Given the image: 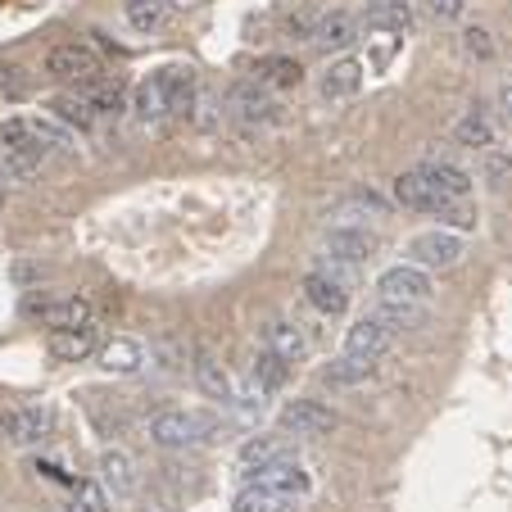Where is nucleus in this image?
Segmentation results:
<instances>
[{
	"label": "nucleus",
	"instance_id": "obj_8",
	"mask_svg": "<svg viewBox=\"0 0 512 512\" xmlns=\"http://www.w3.org/2000/svg\"><path fill=\"white\" fill-rule=\"evenodd\" d=\"M46 73L59 82H87L91 73H100V55L82 41H59L46 50Z\"/></svg>",
	"mask_w": 512,
	"mask_h": 512
},
{
	"label": "nucleus",
	"instance_id": "obj_34",
	"mask_svg": "<svg viewBox=\"0 0 512 512\" xmlns=\"http://www.w3.org/2000/svg\"><path fill=\"white\" fill-rule=\"evenodd\" d=\"M286 377H290V363H281L277 354H272V349H259V358H254V372H250V381L259 390H281L286 386Z\"/></svg>",
	"mask_w": 512,
	"mask_h": 512
},
{
	"label": "nucleus",
	"instance_id": "obj_18",
	"mask_svg": "<svg viewBox=\"0 0 512 512\" xmlns=\"http://www.w3.org/2000/svg\"><path fill=\"white\" fill-rule=\"evenodd\" d=\"M417 173L445 195V200H467V195H472V173L449 164V159H426V164H417Z\"/></svg>",
	"mask_w": 512,
	"mask_h": 512
},
{
	"label": "nucleus",
	"instance_id": "obj_33",
	"mask_svg": "<svg viewBox=\"0 0 512 512\" xmlns=\"http://www.w3.org/2000/svg\"><path fill=\"white\" fill-rule=\"evenodd\" d=\"M481 182L490 186V191L512 186V150H499V145L481 150Z\"/></svg>",
	"mask_w": 512,
	"mask_h": 512
},
{
	"label": "nucleus",
	"instance_id": "obj_6",
	"mask_svg": "<svg viewBox=\"0 0 512 512\" xmlns=\"http://www.w3.org/2000/svg\"><path fill=\"white\" fill-rule=\"evenodd\" d=\"M395 336H399L395 322H390L381 309H372V313H363V318H358L354 327L345 331V354H354V358H372V363H377V358L386 354L390 345H395Z\"/></svg>",
	"mask_w": 512,
	"mask_h": 512
},
{
	"label": "nucleus",
	"instance_id": "obj_29",
	"mask_svg": "<svg viewBox=\"0 0 512 512\" xmlns=\"http://www.w3.org/2000/svg\"><path fill=\"white\" fill-rule=\"evenodd\" d=\"M41 159L46 155H37V150H23V145L0 141V177H5V182H28V177H37Z\"/></svg>",
	"mask_w": 512,
	"mask_h": 512
},
{
	"label": "nucleus",
	"instance_id": "obj_31",
	"mask_svg": "<svg viewBox=\"0 0 512 512\" xmlns=\"http://www.w3.org/2000/svg\"><path fill=\"white\" fill-rule=\"evenodd\" d=\"M259 82L263 87H277V91H286V87H300L304 82V68L295 64L290 55H268V59H259Z\"/></svg>",
	"mask_w": 512,
	"mask_h": 512
},
{
	"label": "nucleus",
	"instance_id": "obj_9",
	"mask_svg": "<svg viewBox=\"0 0 512 512\" xmlns=\"http://www.w3.org/2000/svg\"><path fill=\"white\" fill-rule=\"evenodd\" d=\"M245 485H259V490L281 494V499H304V494L313 490L309 472L295 463V454L281 458V463H272V467H259V472H250V476H245Z\"/></svg>",
	"mask_w": 512,
	"mask_h": 512
},
{
	"label": "nucleus",
	"instance_id": "obj_45",
	"mask_svg": "<svg viewBox=\"0 0 512 512\" xmlns=\"http://www.w3.org/2000/svg\"><path fill=\"white\" fill-rule=\"evenodd\" d=\"M0 200H5V177H0Z\"/></svg>",
	"mask_w": 512,
	"mask_h": 512
},
{
	"label": "nucleus",
	"instance_id": "obj_28",
	"mask_svg": "<svg viewBox=\"0 0 512 512\" xmlns=\"http://www.w3.org/2000/svg\"><path fill=\"white\" fill-rule=\"evenodd\" d=\"M408 28H413L408 0H377L368 10V32H395V37H404Z\"/></svg>",
	"mask_w": 512,
	"mask_h": 512
},
{
	"label": "nucleus",
	"instance_id": "obj_3",
	"mask_svg": "<svg viewBox=\"0 0 512 512\" xmlns=\"http://www.w3.org/2000/svg\"><path fill=\"white\" fill-rule=\"evenodd\" d=\"M377 250H381V236L368 232V227H354V223H336L327 236H322V254H327L331 268H340V272L368 263Z\"/></svg>",
	"mask_w": 512,
	"mask_h": 512
},
{
	"label": "nucleus",
	"instance_id": "obj_23",
	"mask_svg": "<svg viewBox=\"0 0 512 512\" xmlns=\"http://www.w3.org/2000/svg\"><path fill=\"white\" fill-rule=\"evenodd\" d=\"M28 127H32V150H41V155H73L78 150V136L68 132L59 118H28Z\"/></svg>",
	"mask_w": 512,
	"mask_h": 512
},
{
	"label": "nucleus",
	"instance_id": "obj_2",
	"mask_svg": "<svg viewBox=\"0 0 512 512\" xmlns=\"http://www.w3.org/2000/svg\"><path fill=\"white\" fill-rule=\"evenodd\" d=\"M431 295V272L417 268V263H395L377 277V304H417V309H426Z\"/></svg>",
	"mask_w": 512,
	"mask_h": 512
},
{
	"label": "nucleus",
	"instance_id": "obj_19",
	"mask_svg": "<svg viewBox=\"0 0 512 512\" xmlns=\"http://www.w3.org/2000/svg\"><path fill=\"white\" fill-rule=\"evenodd\" d=\"M46 349L55 363H82V358L96 354V327H59L50 331Z\"/></svg>",
	"mask_w": 512,
	"mask_h": 512
},
{
	"label": "nucleus",
	"instance_id": "obj_30",
	"mask_svg": "<svg viewBox=\"0 0 512 512\" xmlns=\"http://www.w3.org/2000/svg\"><path fill=\"white\" fill-rule=\"evenodd\" d=\"M372 372H377V363H372V358L340 354L331 368H322V381H327V386H340V390H345V386H363Z\"/></svg>",
	"mask_w": 512,
	"mask_h": 512
},
{
	"label": "nucleus",
	"instance_id": "obj_32",
	"mask_svg": "<svg viewBox=\"0 0 512 512\" xmlns=\"http://www.w3.org/2000/svg\"><path fill=\"white\" fill-rule=\"evenodd\" d=\"M50 109H55L59 123H64V127H78V132L96 127V118H100V109L91 105L82 91H78V96H55V100H50Z\"/></svg>",
	"mask_w": 512,
	"mask_h": 512
},
{
	"label": "nucleus",
	"instance_id": "obj_40",
	"mask_svg": "<svg viewBox=\"0 0 512 512\" xmlns=\"http://www.w3.org/2000/svg\"><path fill=\"white\" fill-rule=\"evenodd\" d=\"M417 10L435 23H454L467 14V0H417Z\"/></svg>",
	"mask_w": 512,
	"mask_h": 512
},
{
	"label": "nucleus",
	"instance_id": "obj_12",
	"mask_svg": "<svg viewBox=\"0 0 512 512\" xmlns=\"http://www.w3.org/2000/svg\"><path fill=\"white\" fill-rule=\"evenodd\" d=\"M263 349H272V354L281 358V363H304L309 358V336H304L300 322H290V318H277L263 327Z\"/></svg>",
	"mask_w": 512,
	"mask_h": 512
},
{
	"label": "nucleus",
	"instance_id": "obj_1",
	"mask_svg": "<svg viewBox=\"0 0 512 512\" xmlns=\"http://www.w3.org/2000/svg\"><path fill=\"white\" fill-rule=\"evenodd\" d=\"M218 431V417L200 413V408H168V413L150 417V440L159 449H191Z\"/></svg>",
	"mask_w": 512,
	"mask_h": 512
},
{
	"label": "nucleus",
	"instance_id": "obj_44",
	"mask_svg": "<svg viewBox=\"0 0 512 512\" xmlns=\"http://www.w3.org/2000/svg\"><path fill=\"white\" fill-rule=\"evenodd\" d=\"M0 431H10V422H5V417H0Z\"/></svg>",
	"mask_w": 512,
	"mask_h": 512
},
{
	"label": "nucleus",
	"instance_id": "obj_5",
	"mask_svg": "<svg viewBox=\"0 0 512 512\" xmlns=\"http://www.w3.org/2000/svg\"><path fill=\"white\" fill-rule=\"evenodd\" d=\"M300 290H304V300H309L322 318H340V313L349 309V272H340V268L304 272Z\"/></svg>",
	"mask_w": 512,
	"mask_h": 512
},
{
	"label": "nucleus",
	"instance_id": "obj_7",
	"mask_svg": "<svg viewBox=\"0 0 512 512\" xmlns=\"http://www.w3.org/2000/svg\"><path fill=\"white\" fill-rule=\"evenodd\" d=\"M277 426L286 435H304V440H318V435H331L340 426V417L331 413L327 404L318 399H290L286 408L277 413Z\"/></svg>",
	"mask_w": 512,
	"mask_h": 512
},
{
	"label": "nucleus",
	"instance_id": "obj_21",
	"mask_svg": "<svg viewBox=\"0 0 512 512\" xmlns=\"http://www.w3.org/2000/svg\"><path fill=\"white\" fill-rule=\"evenodd\" d=\"M100 368L114 377H136L145 368V345L132 336H114L109 345H100Z\"/></svg>",
	"mask_w": 512,
	"mask_h": 512
},
{
	"label": "nucleus",
	"instance_id": "obj_43",
	"mask_svg": "<svg viewBox=\"0 0 512 512\" xmlns=\"http://www.w3.org/2000/svg\"><path fill=\"white\" fill-rule=\"evenodd\" d=\"M168 5H177V10H200V5H209V0H168Z\"/></svg>",
	"mask_w": 512,
	"mask_h": 512
},
{
	"label": "nucleus",
	"instance_id": "obj_20",
	"mask_svg": "<svg viewBox=\"0 0 512 512\" xmlns=\"http://www.w3.org/2000/svg\"><path fill=\"white\" fill-rule=\"evenodd\" d=\"M281 458H290V440L286 431H272V435H250L241 445V472H259V467H272L281 463Z\"/></svg>",
	"mask_w": 512,
	"mask_h": 512
},
{
	"label": "nucleus",
	"instance_id": "obj_16",
	"mask_svg": "<svg viewBox=\"0 0 512 512\" xmlns=\"http://www.w3.org/2000/svg\"><path fill=\"white\" fill-rule=\"evenodd\" d=\"M277 109L281 105L268 96V87H263L259 78L232 87V114L241 118V123H272V118H277Z\"/></svg>",
	"mask_w": 512,
	"mask_h": 512
},
{
	"label": "nucleus",
	"instance_id": "obj_22",
	"mask_svg": "<svg viewBox=\"0 0 512 512\" xmlns=\"http://www.w3.org/2000/svg\"><path fill=\"white\" fill-rule=\"evenodd\" d=\"M78 91L100 109V114H118V109H123V96H127V82L118 78V73H105V68H100V73H91L87 82H78Z\"/></svg>",
	"mask_w": 512,
	"mask_h": 512
},
{
	"label": "nucleus",
	"instance_id": "obj_25",
	"mask_svg": "<svg viewBox=\"0 0 512 512\" xmlns=\"http://www.w3.org/2000/svg\"><path fill=\"white\" fill-rule=\"evenodd\" d=\"M195 381H200V390H204L209 399H218V404H232V399H236L232 372H227L218 358H209V354L195 358Z\"/></svg>",
	"mask_w": 512,
	"mask_h": 512
},
{
	"label": "nucleus",
	"instance_id": "obj_13",
	"mask_svg": "<svg viewBox=\"0 0 512 512\" xmlns=\"http://www.w3.org/2000/svg\"><path fill=\"white\" fill-rule=\"evenodd\" d=\"M363 78H368V68L358 64V59L340 55V59H331L327 64L318 91H322V100H354L358 91H363Z\"/></svg>",
	"mask_w": 512,
	"mask_h": 512
},
{
	"label": "nucleus",
	"instance_id": "obj_11",
	"mask_svg": "<svg viewBox=\"0 0 512 512\" xmlns=\"http://www.w3.org/2000/svg\"><path fill=\"white\" fill-rule=\"evenodd\" d=\"M313 46L327 50V55H345L349 46L358 41V19L349 10H327L318 23H313Z\"/></svg>",
	"mask_w": 512,
	"mask_h": 512
},
{
	"label": "nucleus",
	"instance_id": "obj_46",
	"mask_svg": "<svg viewBox=\"0 0 512 512\" xmlns=\"http://www.w3.org/2000/svg\"><path fill=\"white\" fill-rule=\"evenodd\" d=\"M372 5H377V0H372Z\"/></svg>",
	"mask_w": 512,
	"mask_h": 512
},
{
	"label": "nucleus",
	"instance_id": "obj_39",
	"mask_svg": "<svg viewBox=\"0 0 512 512\" xmlns=\"http://www.w3.org/2000/svg\"><path fill=\"white\" fill-rule=\"evenodd\" d=\"M463 50H467L472 59H481V64H490V59L499 55V46H494L490 28H467V32H463Z\"/></svg>",
	"mask_w": 512,
	"mask_h": 512
},
{
	"label": "nucleus",
	"instance_id": "obj_14",
	"mask_svg": "<svg viewBox=\"0 0 512 512\" xmlns=\"http://www.w3.org/2000/svg\"><path fill=\"white\" fill-rule=\"evenodd\" d=\"M395 200L404 204V209H413V213H440V209H449V204H454V200H445V195L435 191V186L426 182L417 168H408V173L395 177Z\"/></svg>",
	"mask_w": 512,
	"mask_h": 512
},
{
	"label": "nucleus",
	"instance_id": "obj_17",
	"mask_svg": "<svg viewBox=\"0 0 512 512\" xmlns=\"http://www.w3.org/2000/svg\"><path fill=\"white\" fill-rule=\"evenodd\" d=\"M123 23L136 37H155L173 23V5L168 0H123Z\"/></svg>",
	"mask_w": 512,
	"mask_h": 512
},
{
	"label": "nucleus",
	"instance_id": "obj_27",
	"mask_svg": "<svg viewBox=\"0 0 512 512\" xmlns=\"http://www.w3.org/2000/svg\"><path fill=\"white\" fill-rule=\"evenodd\" d=\"M100 485L114 494H132L136 490V467L123 449H105L100 454Z\"/></svg>",
	"mask_w": 512,
	"mask_h": 512
},
{
	"label": "nucleus",
	"instance_id": "obj_35",
	"mask_svg": "<svg viewBox=\"0 0 512 512\" xmlns=\"http://www.w3.org/2000/svg\"><path fill=\"white\" fill-rule=\"evenodd\" d=\"M132 109H136L141 123H159V118H168V100H164V91H159L155 78L141 82V87L132 91Z\"/></svg>",
	"mask_w": 512,
	"mask_h": 512
},
{
	"label": "nucleus",
	"instance_id": "obj_41",
	"mask_svg": "<svg viewBox=\"0 0 512 512\" xmlns=\"http://www.w3.org/2000/svg\"><path fill=\"white\" fill-rule=\"evenodd\" d=\"M0 96L5 100L28 96V68H0Z\"/></svg>",
	"mask_w": 512,
	"mask_h": 512
},
{
	"label": "nucleus",
	"instance_id": "obj_15",
	"mask_svg": "<svg viewBox=\"0 0 512 512\" xmlns=\"http://www.w3.org/2000/svg\"><path fill=\"white\" fill-rule=\"evenodd\" d=\"M159 91L168 100V114H191L195 109V68L191 64H168L155 73Z\"/></svg>",
	"mask_w": 512,
	"mask_h": 512
},
{
	"label": "nucleus",
	"instance_id": "obj_26",
	"mask_svg": "<svg viewBox=\"0 0 512 512\" xmlns=\"http://www.w3.org/2000/svg\"><path fill=\"white\" fill-rule=\"evenodd\" d=\"M41 318H46V327H50V331H59V327H91V300H82V295L46 300Z\"/></svg>",
	"mask_w": 512,
	"mask_h": 512
},
{
	"label": "nucleus",
	"instance_id": "obj_10",
	"mask_svg": "<svg viewBox=\"0 0 512 512\" xmlns=\"http://www.w3.org/2000/svg\"><path fill=\"white\" fill-rule=\"evenodd\" d=\"M454 145H463V150H490V145H499V118L490 114L485 105H467L463 118L454 123Z\"/></svg>",
	"mask_w": 512,
	"mask_h": 512
},
{
	"label": "nucleus",
	"instance_id": "obj_42",
	"mask_svg": "<svg viewBox=\"0 0 512 512\" xmlns=\"http://www.w3.org/2000/svg\"><path fill=\"white\" fill-rule=\"evenodd\" d=\"M499 114H503V123H512V82L499 87Z\"/></svg>",
	"mask_w": 512,
	"mask_h": 512
},
{
	"label": "nucleus",
	"instance_id": "obj_36",
	"mask_svg": "<svg viewBox=\"0 0 512 512\" xmlns=\"http://www.w3.org/2000/svg\"><path fill=\"white\" fill-rule=\"evenodd\" d=\"M232 512H295V499H281V494H268L259 485H245Z\"/></svg>",
	"mask_w": 512,
	"mask_h": 512
},
{
	"label": "nucleus",
	"instance_id": "obj_24",
	"mask_svg": "<svg viewBox=\"0 0 512 512\" xmlns=\"http://www.w3.org/2000/svg\"><path fill=\"white\" fill-rule=\"evenodd\" d=\"M50 431H55V413H50V408H41V404L19 408V413L10 417V435L19 440V445H41Z\"/></svg>",
	"mask_w": 512,
	"mask_h": 512
},
{
	"label": "nucleus",
	"instance_id": "obj_4",
	"mask_svg": "<svg viewBox=\"0 0 512 512\" xmlns=\"http://www.w3.org/2000/svg\"><path fill=\"white\" fill-rule=\"evenodd\" d=\"M467 254L463 236L449 232V227H435V232H417L413 241H408V263H417V268L426 272H445V268H458Z\"/></svg>",
	"mask_w": 512,
	"mask_h": 512
},
{
	"label": "nucleus",
	"instance_id": "obj_38",
	"mask_svg": "<svg viewBox=\"0 0 512 512\" xmlns=\"http://www.w3.org/2000/svg\"><path fill=\"white\" fill-rule=\"evenodd\" d=\"M381 218V213H386V204L377 200V195H354V200H345L336 209V223H354V227H363V218Z\"/></svg>",
	"mask_w": 512,
	"mask_h": 512
},
{
	"label": "nucleus",
	"instance_id": "obj_37",
	"mask_svg": "<svg viewBox=\"0 0 512 512\" xmlns=\"http://www.w3.org/2000/svg\"><path fill=\"white\" fill-rule=\"evenodd\" d=\"M68 512H109V490L100 481H78L73 499H68Z\"/></svg>",
	"mask_w": 512,
	"mask_h": 512
}]
</instances>
